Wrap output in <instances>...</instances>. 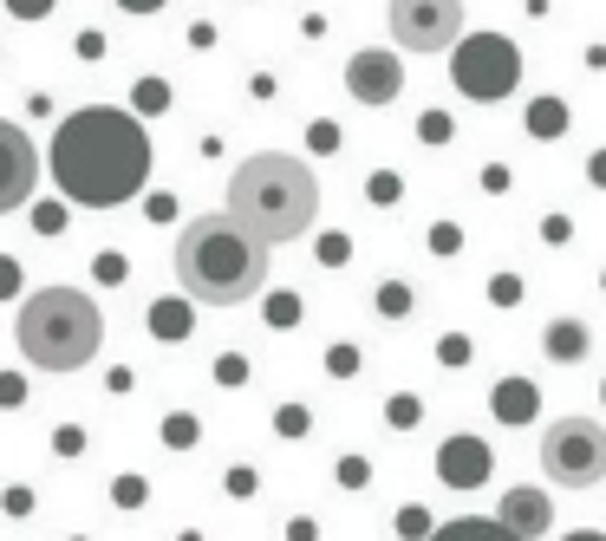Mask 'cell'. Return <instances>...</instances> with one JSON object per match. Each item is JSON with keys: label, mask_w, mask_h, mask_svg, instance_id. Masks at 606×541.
Listing matches in <instances>:
<instances>
[{"label": "cell", "mask_w": 606, "mask_h": 541, "mask_svg": "<svg viewBox=\"0 0 606 541\" xmlns=\"http://www.w3.org/2000/svg\"><path fill=\"white\" fill-rule=\"evenodd\" d=\"M53 177L60 197L78 209H118L143 197L150 183V137L118 105H85L66 112L53 131Z\"/></svg>", "instance_id": "6da1fadb"}, {"label": "cell", "mask_w": 606, "mask_h": 541, "mask_svg": "<svg viewBox=\"0 0 606 541\" xmlns=\"http://www.w3.org/2000/svg\"><path fill=\"white\" fill-rule=\"evenodd\" d=\"M242 235H255L262 248H280L294 235L313 229L320 215V183L300 157H280V150H262L248 163H235L228 177V209H222Z\"/></svg>", "instance_id": "7a4b0ae2"}, {"label": "cell", "mask_w": 606, "mask_h": 541, "mask_svg": "<svg viewBox=\"0 0 606 541\" xmlns=\"http://www.w3.org/2000/svg\"><path fill=\"white\" fill-rule=\"evenodd\" d=\"M177 280L202 307H242L268 287V248L255 235H242L222 209L183 222L177 235Z\"/></svg>", "instance_id": "3957f363"}, {"label": "cell", "mask_w": 606, "mask_h": 541, "mask_svg": "<svg viewBox=\"0 0 606 541\" xmlns=\"http://www.w3.org/2000/svg\"><path fill=\"white\" fill-rule=\"evenodd\" d=\"M13 333H20V352L40 372H85L98 359V346H105V314H98L92 294L60 280V287H40V294L20 300Z\"/></svg>", "instance_id": "277c9868"}, {"label": "cell", "mask_w": 606, "mask_h": 541, "mask_svg": "<svg viewBox=\"0 0 606 541\" xmlns=\"http://www.w3.org/2000/svg\"><path fill=\"white\" fill-rule=\"evenodd\" d=\"M541 476L554 489H600L606 482V424H594V417H554L541 431Z\"/></svg>", "instance_id": "5b68a950"}, {"label": "cell", "mask_w": 606, "mask_h": 541, "mask_svg": "<svg viewBox=\"0 0 606 541\" xmlns=\"http://www.w3.org/2000/svg\"><path fill=\"white\" fill-rule=\"evenodd\" d=\"M450 85L476 105H502L522 85V53L509 33H470L450 46Z\"/></svg>", "instance_id": "8992f818"}, {"label": "cell", "mask_w": 606, "mask_h": 541, "mask_svg": "<svg viewBox=\"0 0 606 541\" xmlns=\"http://www.w3.org/2000/svg\"><path fill=\"white\" fill-rule=\"evenodd\" d=\"M385 20L404 53H444L464 40V0H392Z\"/></svg>", "instance_id": "52a82bcc"}, {"label": "cell", "mask_w": 606, "mask_h": 541, "mask_svg": "<svg viewBox=\"0 0 606 541\" xmlns=\"http://www.w3.org/2000/svg\"><path fill=\"white\" fill-rule=\"evenodd\" d=\"M33 183H40V150H33V137L0 118V215L33 203Z\"/></svg>", "instance_id": "ba28073f"}, {"label": "cell", "mask_w": 606, "mask_h": 541, "mask_svg": "<svg viewBox=\"0 0 606 541\" xmlns=\"http://www.w3.org/2000/svg\"><path fill=\"white\" fill-rule=\"evenodd\" d=\"M345 92H352L359 105H392V98L404 92V60L385 53V46L352 53V60H345Z\"/></svg>", "instance_id": "9c48e42d"}, {"label": "cell", "mask_w": 606, "mask_h": 541, "mask_svg": "<svg viewBox=\"0 0 606 541\" xmlns=\"http://www.w3.org/2000/svg\"><path fill=\"white\" fill-rule=\"evenodd\" d=\"M489 476H496V450H489L482 437L457 431V437L437 444V482H444V489H482Z\"/></svg>", "instance_id": "30bf717a"}, {"label": "cell", "mask_w": 606, "mask_h": 541, "mask_svg": "<svg viewBox=\"0 0 606 541\" xmlns=\"http://www.w3.org/2000/svg\"><path fill=\"white\" fill-rule=\"evenodd\" d=\"M496 529H509L515 541H541L554 529V496L535 489V482H515V489L502 496V509H496Z\"/></svg>", "instance_id": "8fae6325"}, {"label": "cell", "mask_w": 606, "mask_h": 541, "mask_svg": "<svg viewBox=\"0 0 606 541\" xmlns=\"http://www.w3.org/2000/svg\"><path fill=\"white\" fill-rule=\"evenodd\" d=\"M489 411H496V424H509V431H522V424H535L541 411V385L535 379H496V392H489Z\"/></svg>", "instance_id": "7c38bea8"}, {"label": "cell", "mask_w": 606, "mask_h": 541, "mask_svg": "<svg viewBox=\"0 0 606 541\" xmlns=\"http://www.w3.org/2000/svg\"><path fill=\"white\" fill-rule=\"evenodd\" d=\"M541 352H547L554 365H581V359L594 352V327H587V320H554V327L541 333Z\"/></svg>", "instance_id": "4fadbf2b"}, {"label": "cell", "mask_w": 606, "mask_h": 541, "mask_svg": "<svg viewBox=\"0 0 606 541\" xmlns=\"http://www.w3.org/2000/svg\"><path fill=\"white\" fill-rule=\"evenodd\" d=\"M143 327H150V339L177 346V339H190V327H196V307H190V300H177V294H163V300H150Z\"/></svg>", "instance_id": "5bb4252c"}, {"label": "cell", "mask_w": 606, "mask_h": 541, "mask_svg": "<svg viewBox=\"0 0 606 541\" xmlns=\"http://www.w3.org/2000/svg\"><path fill=\"white\" fill-rule=\"evenodd\" d=\"M522 125H529V137H541V144H554V137H567V105L541 92L535 105H529V118H522Z\"/></svg>", "instance_id": "9a60e30c"}, {"label": "cell", "mask_w": 606, "mask_h": 541, "mask_svg": "<svg viewBox=\"0 0 606 541\" xmlns=\"http://www.w3.org/2000/svg\"><path fill=\"white\" fill-rule=\"evenodd\" d=\"M424 541H515V535H509V529H496V522H476V516H464V522L430 529Z\"/></svg>", "instance_id": "2e32d148"}, {"label": "cell", "mask_w": 606, "mask_h": 541, "mask_svg": "<svg viewBox=\"0 0 606 541\" xmlns=\"http://www.w3.org/2000/svg\"><path fill=\"white\" fill-rule=\"evenodd\" d=\"M131 105L143 112V118H157V112H170V105H177V92H170V78H157V72H150V78H137V85H131Z\"/></svg>", "instance_id": "e0dca14e"}, {"label": "cell", "mask_w": 606, "mask_h": 541, "mask_svg": "<svg viewBox=\"0 0 606 541\" xmlns=\"http://www.w3.org/2000/svg\"><path fill=\"white\" fill-rule=\"evenodd\" d=\"M365 203L372 209H398L404 203V177L398 170H372V177H365Z\"/></svg>", "instance_id": "ac0fdd59"}, {"label": "cell", "mask_w": 606, "mask_h": 541, "mask_svg": "<svg viewBox=\"0 0 606 541\" xmlns=\"http://www.w3.org/2000/svg\"><path fill=\"white\" fill-rule=\"evenodd\" d=\"M262 320H268V327H280V333H287V327H300V294L274 287L268 300H262Z\"/></svg>", "instance_id": "d6986e66"}, {"label": "cell", "mask_w": 606, "mask_h": 541, "mask_svg": "<svg viewBox=\"0 0 606 541\" xmlns=\"http://www.w3.org/2000/svg\"><path fill=\"white\" fill-rule=\"evenodd\" d=\"M163 444H170V450H196L202 424L190 417V411H170V417H163Z\"/></svg>", "instance_id": "ffe728a7"}, {"label": "cell", "mask_w": 606, "mask_h": 541, "mask_svg": "<svg viewBox=\"0 0 606 541\" xmlns=\"http://www.w3.org/2000/svg\"><path fill=\"white\" fill-rule=\"evenodd\" d=\"M417 417H424V399H417V392H392V399H385V424H392V431H417Z\"/></svg>", "instance_id": "44dd1931"}, {"label": "cell", "mask_w": 606, "mask_h": 541, "mask_svg": "<svg viewBox=\"0 0 606 541\" xmlns=\"http://www.w3.org/2000/svg\"><path fill=\"white\" fill-rule=\"evenodd\" d=\"M372 307H379L385 320H404V314H411V287H404V280H379V294H372Z\"/></svg>", "instance_id": "7402d4cb"}, {"label": "cell", "mask_w": 606, "mask_h": 541, "mask_svg": "<svg viewBox=\"0 0 606 541\" xmlns=\"http://www.w3.org/2000/svg\"><path fill=\"white\" fill-rule=\"evenodd\" d=\"M143 502H150V482H143V476H118V482H111V509L137 516Z\"/></svg>", "instance_id": "603a6c76"}, {"label": "cell", "mask_w": 606, "mask_h": 541, "mask_svg": "<svg viewBox=\"0 0 606 541\" xmlns=\"http://www.w3.org/2000/svg\"><path fill=\"white\" fill-rule=\"evenodd\" d=\"M33 502H40V496H33L26 482H7V489H0V516H7V522H26Z\"/></svg>", "instance_id": "cb8c5ba5"}, {"label": "cell", "mask_w": 606, "mask_h": 541, "mask_svg": "<svg viewBox=\"0 0 606 541\" xmlns=\"http://www.w3.org/2000/svg\"><path fill=\"white\" fill-rule=\"evenodd\" d=\"M430 255H464V222H430Z\"/></svg>", "instance_id": "d4e9b609"}, {"label": "cell", "mask_w": 606, "mask_h": 541, "mask_svg": "<svg viewBox=\"0 0 606 541\" xmlns=\"http://www.w3.org/2000/svg\"><path fill=\"white\" fill-rule=\"evenodd\" d=\"M417 137H424L430 150H444V144L457 137V125H450V112H424V118H417Z\"/></svg>", "instance_id": "484cf974"}, {"label": "cell", "mask_w": 606, "mask_h": 541, "mask_svg": "<svg viewBox=\"0 0 606 541\" xmlns=\"http://www.w3.org/2000/svg\"><path fill=\"white\" fill-rule=\"evenodd\" d=\"M313 255H320V268H345V262H352V235H339V229H327Z\"/></svg>", "instance_id": "4316f807"}, {"label": "cell", "mask_w": 606, "mask_h": 541, "mask_svg": "<svg viewBox=\"0 0 606 541\" xmlns=\"http://www.w3.org/2000/svg\"><path fill=\"white\" fill-rule=\"evenodd\" d=\"M437 365L464 372V365H470V333H444V339H437Z\"/></svg>", "instance_id": "83f0119b"}, {"label": "cell", "mask_w": 606, "mask_h": 541, "mask_svg": "<svg viewBox=\"0 0 606 541\" xmlns=\"http://www.w3.org/2000/svg\"><path fill=\"white\" fill-rule=\"evenodd\" d=\"M274 431H280V437H307L313 417H307V405H274Z\"/></svg>", "instance_id": "f1b7e54d"}, {"label": "cell", "mask_w": 606, "mask_h": 541, "mask_svg": "<svg viewBox=\"0 0 606 541\" xmlns=\"http://www.w3.org/2000/svg\"><path fill=\"white\" fill-rule=\"evenodd\" d=\"M398 535L404 541H424V535H430V509H424V502H404V509H398Z\"/></svg>", "instance_id": "f546056e"}, {"label": "cell", "mask_w": 606, "mask_h": 541, "mask_svg": "<svg viewBox=\"0 0 606 541\" xmlns=\"http://www.w3.org/2000/svg\"><path fill=\"white\" fill-rule=\"evenodd\" d=\"M307 150H313V157H333L339 150V125L333 118H313V125H307Z\"/></svg>", "instance_id": "4dcf8cb0"}, {"label": "cell", "mask_w": 606, "mask_h": 541, "mask_svg": "<svg viewBox=\"0 0 606 541\" xmlns=\"http://www.w3.org/2000/svg\"><path fill=\"white\" fill-rule=\"evenodd\" d=\"M489 307H522V274H496L489 280Z\"/></svg>", "instance_id": "1f68e13d"}, {"label": "cell", "mask_w": 606, "mask_h": 541, "mask_svg": "<svg viewBox=\"0 0 606 541\" xmlns=\"http://www.w3.org/2000/svg\"><path fill=\"white\" fill-rule=\"evenodd\" d=\"M215 385H248V359L242 352H222L215 359Z\"/></svg>", "instance_id": "d6a6232c"}, {"label": "cell", "mask_w": 606, "mask_h": 541, "mask_svg": "<svg viewBox=\"0 0 606 541\" xmlns=\"http://www.w3.org/2000/svg\"><path fill=\"white\" fill-rule=\"evenodd\" d=\"M53 457H85V431H78V424H60V431H53Z\"/></svg>", "instance_id": "836d02e7"}, {"label": "cell", "mask_w": 606, "mask_h": 541, "mask_svg": "<svg viewBox=\"0 0 606 541\" xmlns=\"http://www.w3.org/2000/svg\"><path fill=\"white\" fill-rule=\"evenodd\" d=\"M33 229L40 235H60L66 229V203H33Z\"/></svg>", "instance_id": "e575fe53"}, {"label": "cell", "mask_w": 606, "mask_h": 541, "mask_svg": "<svg viewBox=\"0 0 606 541\" xmlns=\"http://www.w3.org/2000/svg\"><path fill=\"white\" fill-rule=\"evenodd\" d=\"M327 372L333 379H352L359 372V346H327Z\"/></svg>", "instance_id": "d590c367"}, {"label": "cell", "mask_w": 606, "mask_h": 541, "mask_svg": "<svg viewBox=\"0 0 606 541\" xmlns=\"http://www.w3.org/2000/svg\"><path fill=\"white\" fill-rule=\"evenodd\" d=\"M372 482V464L365 457H339V489H365Z\"/></svg>", "instance_id": "8d00e7d4"}, {"label": "cell", "mask_w": 606, "mask_h": 541, "mask_svg": "<svg viewBox=\"0 0 606 541\" xmlns=\"http://www.w3.org/2000/svg\"><path fill=\"white\" fill-rule=\"evenodd\" d=\"M26 405V379L20 372H0V411H20Z\"/></svg>", "instance_id": "74e56055"}, {"label": "cell", "mask_w": 606, "mask_h": 541, "mask_svg": "<svg viewBox=\"0 0 606 541\" xmlns=\"http://www.w3.org/2000/svg\"><path fill=\"white\" fill-rule=\"evenodd\" d=\"M92 274H98L105 287H118V280L131 274V262H125V255H98V262H92Z\"/></svg>", "instance_id": "f35d334b"}, {"label": "cell", "mask_w": 606, "mask_h": 541, "mask_svg": "<svg viewBox=\"0 0 606 541\" xmlns=\"http://www.w3.org/2000/svg\"><path fill=\"white\" fill-rule=\"evenodd\" d=\"M7 13H13V20H46L53 0H7Z\"/></svg>", "instance_id": "ab89813d"}, {"label": "cell", "mask_w": 606, "mask_h": 541, "mask_svg": "<svg viewBox=\"0 0 606 541\" xmlns=\"http://www.w3.org/2000/svg\"><path fill=\"white\" fill-rule=\"evenodd\" d=\"M13 294H20V262L0 255V300H13Z\"/></svg>", "instance_id": "60d3db41"}, {"label": "cell", "mask_w": 606, "mask_h": 541, "mask_svg": "<svg viewBox=\"0 0 606 541\" xmlns=\"http://www.w3.org/2000/svg\"><path fill=\"white\" fill-rule=\"evenodd\" d=\"M541 235H547V242H567V235H574V222H567V215H547V222H541Z\"/></svg>", "instance_id": "b9f144b4"}, {"label": "cell", "mask_w": 606, "mask_h": 541, "mask_svg": "<svg viewBox=\"0 0 606 541\" xmlns=\"http://www.w3.org/2000/svg\"><path fill=\"white\" fill-rule=\"evenodd\" d=\"M228 496H255V470H228Z\"/></svg>", "instance_id": "7bdbcfd3"}, {"label": "cell", "mask_w": 606, "mask_h": 541, "mask_svg": "<svg viewBox=\"0 0 606 541\" xmlns=\"http://www.w3.org/2000/svg\"><path fill=\"white\" fill-rule=\"evenodd\" d=\"M177 215V197H150V222H170Z\"/></svg>", "instance_id": "ee69618b"}, {"label": "cell", "mask_w": 606, "mask_h": 541, "mask_svg": "<svg viewBox=\"0 0 606 541\" xmlns=\"http://www.w3.org/2000/svg\"><path fill=\"white\" fill-rule=\"evenodd\" d=\"M313 535H320V529H313L307 516H300V522H287V541H313Z\"/></svg>", "instance_id": "f6af8a7d"}, {"label": "cell", "mask_w": 606, "mask_h": 541, "mask_svg": "<svg viewBox=\"0 0 606 541\" xmlns=\"http://www.w3.org/2000/svg\"><path fill=\"white\" fill-rule=\"evenodd\" d=\"M587 177H594V183H600V190H606V150H594V163H587Z\"/></svg>", "instance_id": "bcb514c9"}, {"label": "cell", "mask_w": 606, "mask_h": 541, "mask_svg": "<svg viewBox=\"0 0 606 541\" xmlns=\"http://www.w3.org/2000/svg\"><path fill=\"white\" fill-rule=\"evenodd\" d=\"M118 7H125V13H157L163 0H118Z\"/></svg>", "instance_id": "7dc6e473"}, {"label": "cell", "mask_w": 606, "mask_h": 541, "mask_svg": "<svg viewBox=\"0 0 606 541\" xmlns=\"http://www.w3.org/2000/svg\"><path fill=\"white\" fill-rule=\"evenodd\" d=\"M561 541H606L600 529H574V535H561Z\"/></svg>", "instance_id": "c3c4849f"}, {"label": "cell", "mask_w": 606, "mask_h": 541, "mask_svg": "<svg viewBox=\"0 0 606 541\" xmlns=\"http://www.w3.org/2000/svg\"><path fill=\"white\" fill-rule=\"evenodd\" d=\"M72 541H92V535H72Z\"/></svg>", "instance_id": "681fc988"}, {"label": "cell", "mask_w": 606, "mask_h": 541, "mask_svg": "<svg viewBox=\"0 0 606 541\" xmlns=\"http://www.w3.org/2000/svg\"><path fill=\"white\" fill-rule=\"evenodd\" d=\"M600 405H606V385H600Z\"/></svg>", "instance_id": "f907efd6"}]
</instances>
